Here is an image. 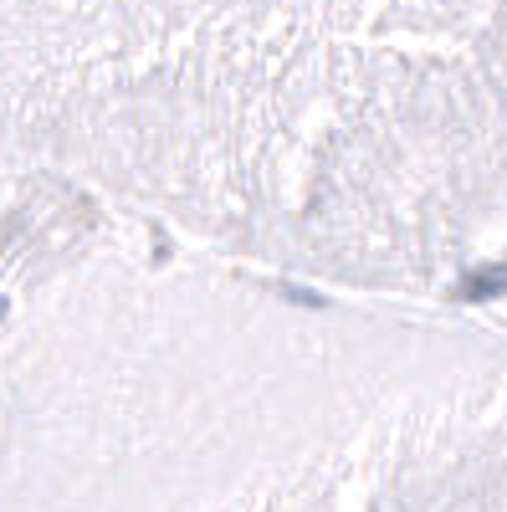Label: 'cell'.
Returning a JSON list of instances; mask_svg holds the SVG:
<instances>
[{
    "mask_svg": "<svg viewBox=\"0 0 507 512\" xmlns=\"http://www.w3.org/2000/svg\"><path fill=\"white\" fill-rule=\"evenodd\" d=\"M0 512H507V328L210 262L6 164Z\"/></svg>",
    "mask_w": 507,
    "mask_h": 512,
    "instance_id": "obj_1",
    "label": "cell"
},
{
    "mask_svg": "<svg viewBox=\"0 0 507 512\" xmlns=\"http://www.w3.org/2000/svg\"><path fill=\"white\" fill-rule=\"evenodd\" d=\"M0 164L272 282L431 297L507 226V6H0Z\"/></svg>",
    "mask_w": 507,
    "mask_h": 512,
    "instance_id": "obj_2",
    "label": "cell"
}]
</instances>
